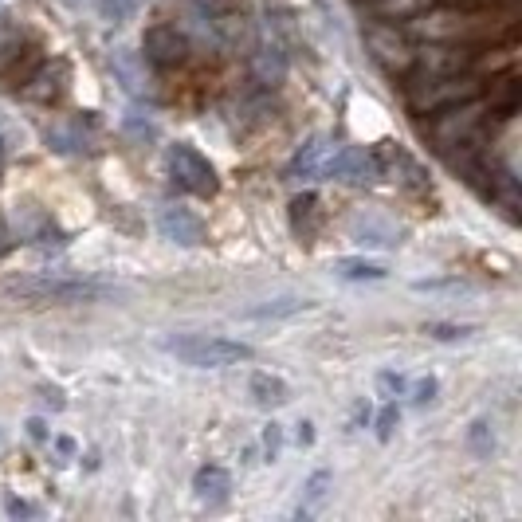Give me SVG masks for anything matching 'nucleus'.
<instances>
[{"label": "nucleus", "instance_id": "f257e3e1", "mask_svg": "<svg viewBox=\"0 0 522 522\" xmlns=\"http://www.w3.org/2000/svg\"><path fill=\"white\" fill-rule=\"evenodd\" d=\"M161 350L169 358H177L181 366L193 369H220L236 366V362H252L256 350L248 342H232V338H209V334H169L161 338Z\"/></svg>", "mask_w": 522, "mask_h": 522}, {"label": "nucleus", "instance_id": "f03ea898", "mask_svg": "<svg viewBox=\"0 0 522 522\" xmlns=\"http://www.w3.org/2000/svg\"><path fill=\"white\" fill-rule=\"evenodd\" d=\"M8 295L36 299V303H103L118 295V287L99 279H24V283H8Z\"/></svg>", "mask_w": 522, "mask_h": 522}, {"label": "nucleus", "instance_id": "7ed1b4c3", "mask_svg": "<svg viewBox=\"0 0 522 522\" xmlns=\"http://www.w3.org/2000/svg\"><path fill=\"white\" fill-rule=\"evenodd\" d=\"M169 173L181 189H189L197 197H212L220 189L212 161L205 154H197L193 146H169Z\"/></svg>", "mask_w": 522, "mask_h": 522}, {"label": "nucleus", "instance_id": "20e7f679", "mask_svg": "<svg viewBox=\"0 0 522 522\" xmlns=\"http://www.w3.org/2000/svg\"><path fill=\"white\" fill-rule=\"evenodd\" d=\"M330 177H338V181H354V185H362V181H373L377 173H381V161L362 150V146H342L338 154L326 157V165H322Z\"/></svg>", "mask_w": 522, "mask_h": 522}, {"label": "nucleus", "instance_id": "39448f33", "mask_svg": "<svg viewBox=\"0 0 522 522\" xmlns=\"http://www.w3.org/2000/svg\"><path fill=\"white\" fill-rule=\"evenodd\" d=\"M157 228H161L165 240H173V244H181V248H197V244L205 240V224H201V216L189 212V209H181V205L161 209Z\"/></svg>", "mask_w": 522, "mask_h": 522}, {"label": "nucleus", "instance_id": "423d86ee", "mask_svg": "<svg viewBox=\"0 0 522 522\" xmlns=\"http://www.w3.org/2000/svg\"><path fill=\"white\" fill-rule=\"evenodd\" d=\"M189 52L185 36L177 28H150L146 32V59L157 63V67H177Z\"/></svg>", "mask_w": 522, "mask_h": 522}, {"label": "nucleus", "instance_id": "0eeeda50", "mask_svg": "<svg viewBox=\"0 0 522 522\" xmlns=\"http://www.w3.org/2000/svg\"><path fill=\"white\" fill-rule=\"evenodd\" d=\"M201 12L209 16V24L220 36H240L244 32V0H197Z\"/></svg>", "mask_w": 522, "mask_h": 522}, {"label": "nucleus", "instance_id": "6e6552de", "mask_svg": "<svg viewBox=\"0 0 522 522\" xmlns=\"http://www.w3.org/2000/svg\"><path fill=\"white\" fill-rule=\"evenodd\" d=\"M248 393H252V401L260 409H283L291 401V385L283 377H275V373H252Z\"/></svg>", "mask_w": 522, "mask_h": 522}, {"label": "nucleus", "instance_id": "1a4fd4ad", "mask_svg": "<svg viewBox=\"0 0 522 522\" xmlns=\"http://www.w3.org/2000/svg\"><path fill=\"white\" fill-rule=\"evenodd\" d=\"M193 491H197L201 503L220 507V503L228 499V491H232V475H228L224 468H201L197 475H193Z\"/></svg>", "mask_w": 522, "mask_h": 522}, {"label": "nucleus", "instance_id": "9d476101", "mask_svg": "<svg viewBox=\"0 0 522 522\" xmlns=\"http://www.w3.org/2000/svg\"><path fill=\"white\" fill-rule=\"evenodd\" d=\"M326 157H330V142H326V138H311V142L295 154V161H291V177H295V181H307V177H314V173L326 165Z\"/></svg>", "mask_w": 522, "mask_h": 522}, {"label": "nucleus", "instance_id": "9b49d317", "mask_svg": "<svg viewBox=\"0 0 522 522\" xmlns=\"http://www.w3.org/2000/svg\"><path fill=\"white\" fill-rule=\"evenodd\" d=\"M330 483H334V475H330L326 468H318L311 479L303 483V507H299V519H311L314 511L326 503V495H330Z\"/></svg>", "mask_w": 522, "mask_h": 522}, {"label": "nucleus", "instance_id": "f8f14e48", "mask_svg": "<svg viewBox=\"0 0 522 522\" xmlns=\"http://www.w3.org/2000/svg\"><path fill=\"white\" fill-rule=\"evenodd\" d=\"M354 244H362V248H389V244H393V232L381 228L377 220H358V224H354Z\"/></svg>", "mask_w": 522, "mask_h": 522}, {"label": "nucleus", "instance_id": "ddd939ff", "mask_svg": "<svg viewBox=\"0 0 522 522\" xmlns=\"http://www.w3.org/2000/svg\"><path fill=\"white\" fill-rule=\"evenodd\" d=\"M334 271H338L342 279H385V275H389L381 263H366V260H338Z\"/></svg>", "mask_w": 522, "mask_h": 522}, {"label": "nucleus", "instance_id": "4468645a", "mask_svg": "<svg viewBox=\"0 0 522 522\" xmlns=\"http://www.w3.org/2000/svg\"><path fill=\"white\" fill-rule=\"evenodd\" d=\"M307 307H311L307 299H275V303H263L256 311H244V318H283V314H299Z\"/></svg>", "mask_w": 522, "mask_h": 522}, {"label": "nucleus", "instance_id": "2eb2a0df", "mask_svg": "<svg viewBox=\"0 0 522 522\" xmlns=\"http://www.w3.org/2000/svg\"><path fill=\"white\" fill-rule=\"evenodd\" d=\"M114 71H118V79H122V87L126 91H142V75H138V67H134V55L130 52H118L114 55Z\"/></svg>", "mask_w": 522, "mask_h": 522}, {"label": "nucleus", "instance_id": "dca6fc26", "mask_svg": "<svg viewBox=\"0 0 522 522\" xmlns=\"http://www.w3.org/2000/svg\"><path fill=\"white\" fill-rule=\"evenodd\" d=\"M468 444L475 456H491V448H495V432H491V424L487 420H475L468 432Z\"/></svg>", "mask_w": 522, "mask_h": 522}, {"label": "nucleus", "instance_id": "f3484780", "mask_svg": "<svg viewBox=\"0 0 522 522\" xmlns=\"http://www.w3.org/2000/svg\"><path fill=\"white\" fill-rule=\"evenodd\" d=\"M424 4L428 0H377L373 12H381V16H409V12H417Z\"/></svg>", "mask_w": 522, "mask_h": 522}, {"label": "nucleus", "instance_id": "a211bd4d", "mask_svg": "<svg viewBox=\"0 0 522 522\" xmlns=\"http://www.w3.org/2000/svg\"><path fill=\"white\" fill-rule=\"evenodd\" d=\"M99 12L110 24H122L130 12H134V0H99Z\"/></svg>", "mask_w": 522, "mask_h": 522}, {"label": "nucleus", "instance_id": "6ab92c4d", "mask_svg": "<svg viewBox=\"0 0 522 522\" xmlns=\"http://www.w3.org/2000/svg\"><path fill=\"white\" fill-rule=\"evenodd\" d=\"M263 448H267V460H279V448H283V432H279V424H271V428L263 432Z\"/></svg>", "mask_w": 522, "mask_h": 522}, {"label": "nucleus", "instance_id": "aec40b11", "mask_svg": "<svg viewBox=\"0 0 522 522\" xmlns=\"http://www.w3.org/2000/svg\"><path fill=\"white\" fill-rule=\"evenodd\" d=\"M377 385H381V389H385V393H397V397H401V393H405V389H409V385H405V377H401V373H381V377H377Z\"/></svg>", "mask_w": 522, "mask_h": 522}, {"label": "nucleus", "instance_id": "412c9836", "mask_svg": "<svg viewBox=\"0 0 522 522\" xmlns=\"http://www.w3.org/2000/svg\"><path fill=\"white\" fill-rule=\"evenodd\" d=\"M393 428H397V409L389 405V409L377 417V436H381V440H389V436H393Z\"/></svg>", "mask_w": 522, "mask_h": 522}, {"label": "nucleus", "instance_id": "4be33fe9", "mask_svg": "<svg viewBox=\"0 0 522 522\" xmlns=\"http://www.w3.org/2000/svg\"><path fill=\"white\" fill-rule=\"evenodd\" d=\"M126 130H134L142 142H154L157 138V126L154 122H138V118H126Z\"/></svg>", "mask_w": 522, "mask_h": 522}, {"label": "nucleus", "instance_id": "5701e85b", "mask_svg": "<svg viewBox=\"0 0 522 522\" xmlns=\"http://www.w3.org/2000/svg\"><path fill=\"white\" fill-rule=\"evenodd\" d=\"M428 330H432L436 338H468L471 334V326H440V322H436V326H428Z\"/></svg>", "mask_w": 522, "mask_h": 522}, {"label": "nucleus", "instance_id": "b1692460", "mask_svg": "<svg viewBox=\"0 0 522 522\" xmlns=\"http://www.w3.org/2000/svg\"><path fill=\"white\" fill-rule=\"evenodd\" d=\"M432 397H436V381H432V377H424V381L417 385V397H413V401H417V405H428Z\"/></svg>", "mask_w": 522, "mask_h": 522}, {"label": "nucleus", "instance_id": "393cba45", "mask_svg": "<svg viewBox=\"0 0 522 522\" xmlns=\"http://www.w3.org/2000/svg\"><path fill=\"white\" fill-rule=\"evenodd\" d=\"M4 507H8V515H32V507H28V503H16V499H8Z\"/></svg>", "mask_w": 522, "mask_h": 522}, {"label": "nucleus", "instance_id": "a878e982", "mask_svg": "<svg viewBox=\"0 0 522 522\" xmlns=\"http://www.w3.org/2000/svg\"><path fill=\"white\" fill-rule=\"evenodd\" d=\"M311 440H314V424L303 420V424H299V444H311Z\"/></svg>", "mask_w": 522, "mask_h": 522}, {"label": "nucleus", "instance_id": "bb28decb", "mask_svg": "<svg viewBox=\"0 0 522 522\" xmlns=\"http://www.w3.org/2000/svg\"><path fill=\"white\" fill-rule=\"evenodd\" d=\"M28 432H32L36 440H44V436H48V428H44V420H28Z\"/></svg>", "mask_w": 522, "mask_h": 522}, {"label": "nucleus", "instance_id": "cd10ccee", "mask_svg": "<svg viewBox=\"0 0 522 522\" xmlns=\"http://www.w3.org/2000/svg\"><path fill=\"white\" fill-rule=\"evenodd\" d=\"M4 244H8V236H4V224H0V252H4Z\"/></svg>", "mask_w": 522, "mask_h": 522}]
</instances>
